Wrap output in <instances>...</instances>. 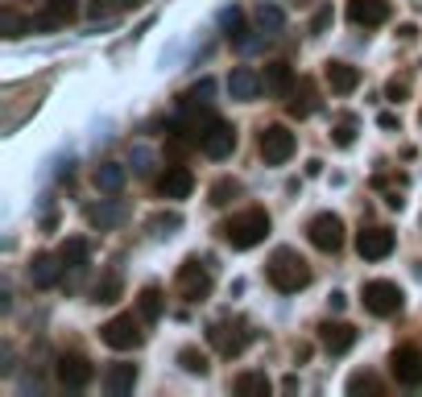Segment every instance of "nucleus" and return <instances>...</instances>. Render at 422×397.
<instances>
[{"mask_svg":"<svg viewBox=\"0 0 422 397\" xmlns=\"http://www.w3.org/2000/svg\"><path fill=\"white\" fill-rule=\"evenodd\" d=\"M265 273H269V286H274L278 294H298V290L311 286V265H307L294 249H278V253L269 257Z\"/></svg>","mask_w":422,"mask_h":397,"instance_id":"f257e3e1","label":"nucleus"},{"mask_svg":"<svg viewBox=\"0 0 422 397\" xmlns=\"http://www.w3.org/2000/svg\"><path fill=\"white\" fill-rule=\"evenodd\" d=\"M224 236L232 249H257L269 236V211L265 207H244L240 215H232L224 224Z\"/></svg>","mask_w":422,"mask_h":397,"instance_id":"f03ea898","label":"nucleus"},{"mask_svg":"<svg viewBox=\"0 0 422 397\" xmlns=\"http://www.w3.org/2000/svg\"><path fill=\"white\" fill-rule=\"evenodd\" d=\"M257 149H261V162H265V166H286V162L298 153V137H294L286 124H269V128H261Z\"/></svg>","mask_w":422,"mask_h":397,"instance_id":"7ed1b4c3","label":"nucleus"},{"mask_svg":"<svg viewBox=\"0 0 422 397\" xmlns=\"http://www.w3.org/2000/svg\"><path fill=\"white\" fill-rule=\"evenodd\" d=\"M99 340H104L112 352H137V348L145 344V331H141V319L116 315V319H108V323L99 327Z\"/></svg>","mask_w":422,"mask_h":397,"instance_id":"20e7f679","label":"nucleus"},{"mask_svg":"<svg viewBox=\"0 0 422 397\" xmlns=\"http://www.w3.org/2000/svg\"><path fill=\"white\" fill-rule=\"evenodd\" d=\"M361 302H365V311L373 319H394L406 298H402V286H394V282H369L361 290Z\"/></svg>","mask_w":422,"mask_h":397,"instance_id":"39448f33","label":"nucleus"},{"mask_svg":"<svg viewBox=\"0 0 422 397\" xmlns=\"http://www.w3.org/2000/svg\"><path fill=\"white\" fill-rule=\"evenodd\" d=\"M307 236L319 253H340L344 249V220L332 215V211H319L311 224H307Z\"/></svg>","mask_w":422,"mask_h":397,"instance_id":"423d86ee","label":"nucleus"},{"mask_svg":"<svg viewBox=\"0 0 422 397\" xmlns=\"http://www.w3.org/2000/svg\"><path fill=\"white\" fill-rule=\"evenodd\" d=\"M390 373H394V381L406 385V389L422 385V352L414 348V344L394 348V352H390Z\"/></svg>","mask_w":422,"mask_h":397,"instance_id":"0eeeda50","label":"nucleus"},{"mask_svg":"<svg viewBox=\"0 0 422 397\" xmlns=\"http://www.w3.org/2000/svg\"><path fill=\"white\" fill-rule=\"evenodd\" d=\"M199 149H203L211 162H224V157H232V149H236V128H232L228 120L211 116V124H207V133H203Z\"/></svg>","mask_w":422,"mask_h":397,"instance_id":"6e6552de","label":"nucleus"},{"mask_svg":"<svg viewBox=\"0 0 422 397\" xmlns=\"http://www.w3.org/2000/svg\"><path fill=\"white\" fill-rule=\"evenodd\" d=\"M178 290H182L186 302H207V298H211V273H207V265H203V261H182V269H178Z\"/></svg>","mask_w":422,"mask_h":397,"instance_id":"1a4fd4ad","label":"nucleus"},{"mask_svg":"<svg viewBox=\"0 0 422 397\" xmlns=\"http://www.w3.org/2000/svg\"><path fill=\"white\" fill-rule=\"evenodd\" d=\"M207 340H211V348H220V356H240V352L249 348L253 331L240 327V323H211Z\"/></svg>","mask_w":422,"mask_h":397,"instance_id":"9d476101","label":"nucleus"},{"mask_svg":"<svg viewBox=\"0 0 422 397\" xmlns=\"http://www.w3.org/2000/svg\"><path fill=\"white\" fill-rule=\"evenodd\" d=\"M394 244H398V236L390 228H361L356 232V253L365 261H385L394 253Z\"/></svg>","mask_w":422,"mask_h":397,"instance_id":"9b49d317","label":"nucleus"},{"mask_svg":"<svg viewBox=\"0 0 422 397\" xmlns=\"http://www.w3.org/2000/svg\"><path fill=\"white\" fill-rule=\"evenodd\" d=\"M54 373H58V385H62V389H87V381L95 377L91 360L79 356V352H66V356L54 365Z\"/></svg>","mask_w":422,"mask_h":397,"instance_id":"f8f14e48","label":"nucleus"},{"mask_svg":"<svg viewBox=\"0 0 422 397\" xmlns=\"http://www.w3.org/2000/svg\"><path fill=\"white\" fill-rule=\"evenodd\" d=\"M79 17V0H46V8L33 17V29L37 33H54L62 25H70Z\"/></svg>","mask_w":422,"mask_h":397,"instance_id":"ddd939ff","label":"nucleus"},{"mask_svg":"<svg viewBox=\"0 0 422 397\" xmlns=\"http://www.w3.org/2000/svg\"><path fill=\"white\" fill-rule=\"evenodd\" d=\"M261 91H265V79H261L253 66H236V70L228 75V95H232L236 104H253V99H261Z\"/></svg>","mask_w":422,"mask_h":397,"instance_id":"4468645a","label":"nucleus"},{"mask_svg":"<svg viewBox=\"0 0 422 397\" xmlns=\"http://www.w3.org/2000/svg\"><path fill=\"white\" fill-rule=\"evenodd\" d=\"M62 273H66V261H62L58 253H41V257H33V265H29V282H33L37 290H54V286L62 282Z\"/></svg>","mask_w":422,"mask_h":397,"instance_id":"2eb2a0df","label":"nucleus"},{"mask_svg":"<svg viewBox=\"0 0 422 397\" xmlns=\"http://www.w3.org/2000/svg\"><path fill=\"white\" fill-rule=\"evenodd\" d=\"M191 191H195V174L186 166H170V170L157 174V195L162 199H186Z\"/></svg>","mask_w":422,"mask_h":397,"instance_id":"dca6fc26","label":"nucleus"},{"mask_svg":"<svg viewBox=\"0 0 422 397\" xmlns=\"http://www.w3.org/2000/svg\"><path fill=\"white\" fill-rule=\"evenodd\" d=\"M385 17H390V0H348V21L361 29L385 25Z\"/></svg>","mask_w":422,"mask_h":397,"instance_id":"f3484780","label":"nucleus"},{"mask_svg":"<svg viewBox=\"0 0 422 397\" xmlns=\"http://www.w3.org/2000/svg\"><path fill=\"white\" fill-rule=\"evenodd\" d=\"M124 203L120 199H95V203H87V224L91 228H99V232H108V228H116L120 220H124Z\"/></svg>","mask_w":422,"mask_h":397,"instance_id":"a211bd4d","label":"nucleus"},{"mask_svg":"<svg viewBox=\"0 0 422 397\" xmlns=\"http://www.w3.org/2000/svg\"><path fill=\"white\" fill-rule=\"evenodd\" d=\"M319 344H323L332 356H344V352L356 344V327H352V323H323V327H319Z\"/></svg>","mask_w":422,"mask_h":397,"instance_id":"6ab92c4d","label":"nucleus"},{"mask_svg":"<svg viewBox=\"0 0 422 397\" xmlns=\"http://www.w3.org/2000/svg\"><path fill=\"white\" fill-rule=\"evenodd\" d=\"M294 87H298V79H294V66H290V62H269V66H265V91H269V95L290 99Z\"/></svg>","mask_w":422,"mask_h":397,"instance_id":"aec40b11","label":"nucleus"},{"mask_svg":"<svg viewBox=\"0 0 422 397\" xmlns=\"http://www.w3.org/2000/svg\"><path fill=\"white\" fill-rule=\"evenodd\" d=\"M137 389V365H112L104 373V397H128Z\"/></svg>","mask_w":422,"mask_h":397,"instance_id":"412c9836","label":"nucleus"},{"mask_svg":"<svg viewBox=\"0 0 422 397\" xmlns=\"http://www.w3.org/2000/svg\"><path fill=\"white\" fill-rule=\"evenodd\" d=\"M327 87L336 91V95H352L356 87H361V70L356 66H348V62H327Z\"/></svg>","mask_w":422,"mask_h":397,"instance_id":"4be33fe9","label":"nucleus"},{"mask_svg":"<svg viewBox=\"0 0 422 397\" xmlns=\"http://www.w3.org/2000/svg\"><path fill=\"white\" fill-rule=\"evenodd\" d=\"M232 394L236 397H269L274 394V385H269L265 373H240V377L232 381Z\"/></svg>","mask_w":422,"mask_h":397,"instance_id":"5701e85b","label":"nucleus"},{"mask_svg":"<svg viewBox=\"0 0 422 397\" xmlns=\"http://www.w3.org/2000/svg\"><path fill=\"white\" fill-rule=\"evenodd\" d=\"M124 178H128V170H124L120 162H104V166L95 170V186H99V191H108V195H120Z\"/></svg>","mask_w":422,"mask_h":397,"instance_id":"b1692460","label":"nucleus"},{"mask_svg":"<svg viewBox=\"0 0 422 397\" xmlns=\"http://www.w3.org/2000/svg\"><path fill=\"white\" fill-rule=\"evenodd\" d=\"M58 257L66 261V269H79V265H87V257H91V244H87L83 236H66V240L58 244Z\"/></svg>","mask_w":422,"mask_h":397,"instance_id":"393cba45","label":"nucleus"},{"mask_svg":"<svg viewBox=\"0 0 422 397\" xmlns=\"http://www.w3.org/2000/svg\"><path fill=\"white\" fill-rule=\"evenodd\" d=\"M253 21H257V29H261V33H269V37L286 29V12H282L278 4H257V12H253Z\"/></svg>","mask_w":422,"mask_h":397,"instance_id":"a878e982","label":"nucleus"},{"mask_svg":"<svg viewBox=\"0 0 422 397\" xmlns=\"http://www.w3.org/2000/svg\"><path fill=\"white\" fill-rule=\"evenodd\" d=\"M137 311H141V319H145V323H157V319H162V311H166V307H162V290H157V286H145V290H141V298H137Z\"/></svg>","mask_w":422,"mask_h":397,"instance_id":"bb28decb","label":"nucleus"},{"mask_svg":"<svg viewBox=\"0 0 422 397\" xmlns=\"http://www.w3.org/2000/svg\"><path fill=\"white\" fill-rule=\"evenodd\" d=\"M290 99H294V104H290L294 116H311V112H315V83H311V79H298V87H294Z\"/></svg>","mask_w":422,"mask_h":397,"instance_id":"cd10ccee","label":"nucleus"},{"mask_svg":"<svg viewBox=\"0 0 422 397\" xmlns=\"http://www.w3.org/2000/svg\"><path fill=\"white\" fill-rule=\"evenodd\" d=\"M91 298H95V302H99V307H112V302H116V298H120V273H116V269H112V273H108V278H99V286H95V290H91Z\"/></svg>","mask_w":422,"mask_h":397,"instance_id":"c85d7f7f","label":"nucleus"},{"mask_svg":"<svg viewBox=\"0 0 422 397\" xmlns=\"http://www.w3.org/2000/svg\"><path fill=\"white\" fill-rule=\"evenodd\" d=\"M178 365H182L186 373H195V377H207V356H203L199 348H182V352H178Z\"/></svg>","mask_w":422,"mask_h":397,"instance_id":"c756f323","label":"nucleus"},{"mask_svg":"<svg viewBox=\"0 0 422 397\" xmlns=\"http://www.w3.org/2000/svg\"><path fill=\"white\" fill-rule=\"evenodd\" d=\"M232 195H240V182H236V178H224V182H215V186H211V203H215V207L232 203Z\"/></svg>","mask_w":422,"mask_h":397,"instance_id":"7c9ffc66","label":"nucleus"},{"mask_svg":"<svg viewBox=\"0 0 422 397\" xmlns=\"http://www.w3.org/2000/svg\"><path fill=\"white\" fill-rule=\"evenodd\" d=\"M178 228H182V215H153L149 220V232L153 236H174Z\"/></svg>","mask_w":422,"mask_h":397,"instance_id":"2f4dec72","label":"nucleus"},{"mask_svg":"<svg viewBox=\"0 0 422 397\" xmlns=\"http://www.w3.org/2000/svg\"><path fill=\"white\" fill-rule=\"evenodd\" d=\"M240 21H244V17H240V8H224V12H220V33L236 37V33H240Z\"/></svg>","mask_w":422,"mask_h":397,"instance_id":"473e14b6","label":"nucleus"},{"mask_svg":"<svg viewBox=\"0 0 422 397\" xmlns=\"http://www.w3.org/2000/svg\"><path fill=\"white\" fill-rule=\"evenodd\" d=\"M332 141H336L340 149H344V145H352V141H356V120H348V116H344V120L336 124V133H332Z\"/></svg>","mask_w":422,"mask_h":397,"instance_id":"72a5a7b5","label":"nucleus"},{"mask_svg":"<svg viewBox=\"0 0 422 397\" xmlns=\"http://www.w3.org/2000/svg\"><path fill=\"white\" fill-rule=\"evenodd\" d=\"M25 21H17V12L12 8H4V37H25Z\"/></svg>","mask_w":422,"mask_h":397,"instance_id":"f704fd0d","label":"nucleus"},{"mask_svg":"<svg viewBox=\"0 0 422 397\" xmlns=\"http://www.w3.org/2000/svg\"><path fill=\"white\" fill-rule=\"evenodd\" d=\"M365 389H377V377L373 373H361V377L348 381V394H365Z\"/></svg>","mask_w":422,"mask_h":397,"instance_id":"c9c22d12","label":"nucleus"},{"mask_svg":"<svg viewBox=\"0 0 422 397\" xmlns=\"http://www.w3.org/2000/svg\"><path fill=\"white\" fill-rule=\"evenodd\" d=\"M327 25H332V8H327V4H323V8H319V12H315V21H311V29H315V33H323V29H327Z\"/></svg>","mask_w":422,"mask_h":397,"instance_id":"e433bc0d","label":"nucleus"},{"mask_svg":"<svg viewBox=\"0 0 422 397\" xmlns=\"http://www.w3.org/2000/svg\"><path fill=\"white\" fill-rule=\"evenodd\" d=\"M133 170H137V174H149V149H137V153H133Z\"/></svg>","mask_w":422,"mask_h":397,"instance_id":"4c0bfd02","label":"nucleus"},{"mask_svg":"<svg viewBox=\"0 0 422 397\" xmlns=\"http://www.w3.org/2000/svg\"><path fill=\"white\" fill-rule=\"evenodd\" d=\"M385 95H390V99H406V83H390Z\"/></svg>","mask_w":422,"mask_h":397,"instance_id":"58836bf2","label":"nucleus"}]
</instances>
